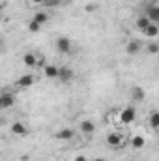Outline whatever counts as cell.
Wrapping results in <instances>:
<instances>
[{"label":"cell","mask_w":159,"mask_h":161,"mask_svg":"<svg viewBox=\"0 0 159 161\" xmlns=\"http://www.w3.org/2000/svg\"><path fill=\"white\" fill-rule=\"evenodd\" d=\"M135 116H137L135 107H125V109H122V111H120L118 120H120V124L127 125V124H133V122H135Z\"/></svg>","instance_id":"cell-1"},{"label":"cell","mask_w":159,"mask_h":161,"mask_svg":"<svg viewBox=\"0 0 159 161\" xmlns=\"http://www.w3.org/2000/svg\"><path fill=\"white\" fill-rule=\"evenodd\" d=\"M56 49L62 53V54H69L71 53V49H73V45H71V40L69 38H58L56 40Z\"/></svg>","instance_id":"cell-2"},{"label":"cell","mask_w":159,"mask_h":161,"mask_svg":"<svg viewBox=\"0 0 159 161\" xmlns=\"http://www.w3.org/2000/svg\"><path fill=\"white\" fill-rule=\"evenodd\" d=\"M144 15L152 21V23H157L159 25V6L156 4H150V6H146V9H144Z\"/></svg>","instance_id":"cell-3"},{"label":"cell","mask_w":159,"mask_h":161,"mask_svg":"<svg viewBox=\"0 0 159 161\" xmlns=\"http://www.w3.org/2000/svg\"><path fill=\"white\" fill-rule=\"evenodd\" d=\"M13 105H15V96L4 92V94L0 96V109L6 111V109H9V107H13Z\"/></svg>","instance_id":"cell-4"},{"label":"cell","mask_w":159,"mask_h":161,"mask_svg":"<svg viewBox=\"0 0 159 161\" xmlns=\"http://www.w3.org/2000/svg\"><path fill=\"white\" fill-rule=\"evenodd\" d=\"M73 137H75V131L69 129V127H64V129H60V131L56 133V139H58V141H71Z\"/></svg>","instance_id":"cell-5"},{"label":"cell","mask_w":159,"mask_h":161,"mask_svg":"<svg viewBox=\"0 0 159 161\" xmlns=\"http://www.w3.org/2000/svg\"><path fill=\"white\" fill-rule=\"evenodd\" d=\"M122 135L120 133H111L109 137H107V144L111 146V148H118V146H122Z\"/></svg>","instance_id":"cell-6"},{"label":"cell","mask_w":159,"mask_h":161,"mask_svg":"<svg viewBox=\"0 0 159 161\" xmlns=\"http://www.w3.org/2000/svg\"><path fill=\"white\" fill-rule=\"evenodd\" d=\"M11 133L13 135H26L28 133V127L23 122H13L11 124Z\"/></svg>","instance_id":"cell-7"},{"label":"cell","mask_w":159,"mask_h":161,"mask_svg":"<svg viewBox=\"0 0 159 161\" xmlns=\"http://www.w3.org/2000/svg\"><path fill=\"white\" fill-rule=\"evenodd\" d=\"M32 84H34V75H30V73L21 75L19 80H17V86H21V88H28V86H32Z\"/></svg>","instance_id":"cell-8"},{"label":"cell","mask_w":159,"mask_h":161,"mask_svg":"<svg viewBox=\"0 0 159 161\" xmlns=\"http://www.w3.org/2000/svg\"><path fill=\"white\" fill-rule=\"evenodd\" d=\"M79 127H80V131H82L84 135H92V133L96 131V125H94V122L92 120H82Z\"/></svg>","instance_id":"cell-9"},{"label":"cell","mask_w":159,"mask_h":161,"mask_svg":"<svg viewBox=\"0 0 159 161\" xmlns=\"http://www.w3.org/2000/svg\"><path fill=\"white\" fill-rule=\"evenodd\" d=\"M23 64L28 66V68H36V66H40V64H38V58H36L32 53H26V54L23 56Z\"/></svg>","instance_id":"cell-10"},{"label":"cell","mask_w":159,"mask_h":161,"mask_svg":"<svg viewBox=\"0 0 159 161\" xmlns=\"http://www.w3.org/2000/svg\"><path fill=\"white\" fill-rule=\"evenodd\" d=\"M58 79L62 80V82H69V80L73 79V71H71L69 68H60V73H58Z\"/></svg>","instance_id":"cell-11"},{"label":"cell","mask_w":159,"mask_h":161,"mask_svg":"<svg viewBox=\"0 0 159 161\" xmlns=\"http://www.w3.org/2000/svg\"><path fill=\"white\" fill-rule=\"evenodd\" d=\"M148 125L154 129V131H159V111H154L148 118Z\"/></svg>","instance_id":"cell-12"},{"label":"cell","mask_w":159,"mask_h":161,"mask_svg":"<svg viewBox=\"0 0 159 161\" xmlns=\"http://www.w3.org/2000/svg\"><path fill=\"white\" fill-rule=\"evenodd\" d=\"M139 51H140V43L139 41H129L127 45H125V53L127 54H139Z\"/></svg>","instance_id":"cell-13"},{"label":"cell","mask_w":159,"mask_h":161,"mask_svg":"<svg viewBox=\"0 0 159 161\" xmlns=\"http://www.w3.org/2000/svg\"><path fill=\"white\" fill-rule=\"evenodd\" d=\"M58 73H60V68H56V66H45V77L47 79H58Z\"/></svg>","instance_id":"cell-14"},{"label":"cell","mask_w":159,"mask_h":161,"mask_svg":"<svg viewBox=\"0 0 159 161\" xmlns=\"http://www.w3.org/2000/svg\"><path fill=\"white\" fill-rule=\"evenodd\" d=\"M144 144H146V141H144V137H142V135H135V137L131 139V146H133L135 150L144 148Z\"/></svg>","instance_id":"cell-15"},{"label":"cell","mask_w":159,"mask_h":161,"mask_svg":"<svg viewBox=\"0 0 159 161\" xmlns=\"http://www.w3.org/2000/svg\"><path fill=\"white\" fill-rule=\"evenodd\" d=\"M144 34H146L148 38H157L159 36V25L157 23H150V26L144 30Z\"/></svg>","instance_id":"cell-16"},{"label":"cell","mask_w":159,"mask_h":161,"mask_svg":"<svg viewBox=\"0 0 159 161\" xmlns=\"http://www.w3.org/2000/svg\"><path fill=\"white\" fill-rule=\"evenodd\" d=\"M150 23H152V21H150V19H148V17H146V15H140V17H139V19H137V28H139V30H142V32H144V30H146V28H148V26H150Z\"/></svg>","instance_id":"cell-17"},{"label":"cell","mask_w":159,"mask_h":161,"mask_svg":"<svg viewBox=\"0 0 159 161\" xmlns=\"http://www.w3.org/2000/svg\"><path fill=\"white\" fill-rule=\"evenodd\" d=\"M131 94H133V99H135V101H142V99H144V96H146L144 88H140V86H135Z\"/></svg>","instance_id":"cell-18"},{"label":"cell","mask_w":159,"mask_h":161,"mask_svg":"<svg viewBox=\"0 0 159 161\" xmlns=\"http://www.w3.org/2000/svg\"><path fill=\"white\" fill-rule=\"evenodd\" d=\"M34 21H36V23H40L41 26H43V25H45V23L49 21V15H47L45 11H38V13L34 15Z\"/></svg>","instance_id":"cell-19"},{"label":"cell","mask_w":159,"mask_h":161,"mask_svg":"<svg viewBox=\"0 0 159 161\" xmlns=\"http://www.w3.org/2000/svg\"><path fill=\"white\" fill-rule=\"evenodd\" d=\"M28 30H30L32 34H36V32H40V30H41V25H40V23H36V21L32 19V21L28 23Z\"/></svg>","instance_id":"cell-20"},{"label":"cell","mask_w":159,"mask_h":161,"mask_svg":"<svg viewBox=\"0 0 159 161\" xmlns=\"http://www.w3.org/2000/svg\"><path fill=\"white\" fill-rule=\"evenodd\" d=\"M148 53L150 54H159V45L157 43H148Z\"/></svg>","instance_id":"cell-21"},{"label":"cell","mask_w":159,"mask_h":161,"mask_svg":"<svg viewBox=\"0 0 159 161\" xmlns=\"http://www.w3.org/2000/svg\"><path fill=\"white\" fill-rule=\"evenodd\" d=\"M84 9H86V11H94V9H96V4H88Z\"/></svg>","instance_id":"cell-22"},{"label":"cell","mask_w":159,"mask_h":161,"mask_svg":"<svg viewBox=\"0 0 159 161\" xmlns=\"http://www.w3.org/2000/svg\"><path fill=\"white\" fill-rule=\"evenodd\" d=\"M73 161H88V159H86L84 156H77V158H75V159H73Z\"/></svg>","instance_id":"cell-23"},{"label":"cell","mask_w":159,"mask_h":161,"mask_svg":"<svg viewBox=\"0 0 159 161\" xmlns=\"http://www.w3.org/2000/svg\"><path fill=\"white\" fill-rule=\"evenodd\" d=\"M56 0H43V4H54Z\"/></svg>","instance_id":"cell-24"},{"label":"cell","mask_w":159,"mask_h":161,"mask_svg":"<svg viewBox=\"0 0 159 161\" xmlns=\"http://www.w3.org/2000/svg\"><path fill=\"white\" fill-rule=\"evenodd\" d=\"M92 161H105L103 158H96V159H92Z\"/></svg>","instance_id":"cell-25"},{"label":"cell","mask_w":159,"mask_h":161,"mask_svg":"<svg viewBox=\"0 0 159 161\" xmlns=\"http://www.w3.org/2000/svg\"><path fill=\"white\" fill-rule=\"evenodd\" d=\"M32 2H36V4H43V0H32Z\"/></svg>","instance_id":"cell-26"}]
</instances>
